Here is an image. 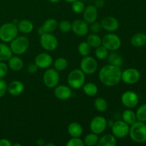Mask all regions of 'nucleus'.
Returning <instances> with one entry per match:
<instances>
[{
	"label": "nucleus",
	"mask_w": 146,
	"mask_h": 146,
	"mask_svg": "<svg viewBox=\"0 0 146 146\" xmlns=\"http://www.w3.org/2000/svg\"><path fill=\"white\" fill-rule=\"evenodd\" d=\"M121 74L122 71L120 67L108 64L101 68L98 78L104 85L112 87L118 85L121 81Z\"/></svg>",
	"instance_id": "nucleus-1"
},
{
	"label": "nucleus",
	"mask_w": 146,
	"mask_h": 146,
	"mask_svg": "<svg viewBox=\"0 0 146 146\" xmlns=\"http://www.w3.org/2000/svg\"><path fill=\"white\" fill-rule=\"evenodd\" d=\"M129 134L133 141L138 143L146 142V124L142 121H135L131 125Z\"/></svg>",
	"instance_id": "nucleus-2"
},
{
	"label": "nucleus",
	"mask_w": 146,
	"mask_h": 146,
	"mask_svg": "<svg viewBox=\"0 0 146 146\" xmlns=\"http://www.w3.org/2000/svg\"><path fill=\"white\" fill-rule=\"evenodd\" d=\"M17 25L13 22L5 23L0 27V39L3 42H11L18 36Z\"/></svg>",
	"instance_id": "nucleus-3"
},
{
	"label": "nucleus",
	"mask_w": 146,
	"mask_h": 146,
	"mask_svg": "<svg viewBox=\"0 0 146 146\" xmlns=\"http://www.w3.org/2000/svg\"><path fill=\"white\" fill-rule=\"evenodd\" d=\"M68 84L73 89H79L82 88L86 81L85 74L81 69H74L68 76Z\"/></svg>",
	"instance_id": "nucleus-4"
},
{
	"label": "nucleus",
	"mask_w": 146,
	"mask_h": 146,
	"mask_svg": "<svg viewBox=\"0 0 146 146\" xmlns=\"http://www.w3.org/2000/svg\"><path fill=\"white\" fill-rule=\"evenodd\" d=\"M10 48L14 54L17 55L24 54L29 47V41L28 38L24 36H17L11 41Z\"/></svg>",
	"instance_id": "nucleus-5"
},
{
	"label": "nucleus",
	"mask_w": 146,
	"mask_h": 146,
	"mask_svg": "<svg viewBox=\"0 0 146 146\" xmlns=\"http://www.w3.org/2000/svg\"><path fill=\"white\" fill-rule=\"evenodd\" d=\"M102 45L108 51H115L121 47V40L116 34L113 33H108L103 37Z\"/></svg>",
	"instance_id": "nucleus-6"
},
{
	"label": "nucleus",
	"mask_w": 146,
	"mask_h": 146,
	"mask_svg": "<svg viewBox=\"0 0 146 146\" xmlns=\"http://www.w3.org/2000/svg\"><path fill=\"white\" fill-rule=\"evenodd\" d=\"M40 44L47 51H53L58 47V41L56 37L51 33H44L41 35Z\"/></svg>",
	"instance_id": "nucleus-7"
},
{
	"label": "nucleus",
	"mask_w": 146,
	"mask_h": 146,
	"mask_svg": "<svg viewBox=\"0 0 146 146\" xmlns=\"http://www.w3.org/2000/svg\"><path fill=\"white\" fill-rule=\"evenodd\" d=\"M60 75L55 68H48L43 75L44 85L49 88H54L59 83Z\"/></svg>",
	"instance_id": "nucleus-8"
},
{
	"label": "nucleus",
	"mask_w": 146,
	"mask_h": 146,
	"mask_svg": "<svg viewBox=\"0 0 146 146\" xmlns=\"http://www.w3.org/2000/svg\"><path fill=\"white\" fill-rule=\"evenodd\" d=\"M80 66L81 70L84 74L87 75H92L98 68V63L94 57L86 56H84L83 59L81 60Z\"/></svg>",
	"instance_id": "nucleus-9"
},
{
	"label": "nucleus",
	"mask_w": 146,
	"mask_h": 146,
	"mask_svg": "<svg viewBox=\"0 0 146 146\" xmlns=\"http://www.w3.org/2000/svg\"><path fill=\"white\" fill-rule=\"evenodd\" d=\"M130 126L128 123L122 121H117L111 126L112 133L115 138H123L129 134Z\"/></svg>",
	"instance_id": "nucleus-10"
},
{
	"label": "nucleus",
	"mask_w": 146,
	"mask_h": 146,
	"mask_svg": "<svg viewBox=\"0 0 146 146\" xmlns=\"http://www.w3.org/2000/svg\"><path fill=\"white\" fill-rule=\"evenodd\" d=\"M108 125L107 120L101 115L95 116L90 123V129L91 132L99 135L106 131Z\"/></svg>",
	"instance_id": "nucleus-11"
},
{
	"label": "nucleus",
	"mask_w": 146,
	"mask_h": 146,
	"mask_svg": "<svg viewBox=\"0 0 146 146\" xmlns=\"http://www.w3.org/2000/svg\"><path fill=\"white\" fill-rule=\"evenodd\" d=\"M141 78V74L136 68H130L124 70L121 74V81L125 84L132 85L138 82Z\"/></svg>",
	"instance_id": "nucleus-12"
},
{
	"label": "nucleus",
	"mask_w": 146,
	"mask_h": 146,
	"mask_svg": "<svg viewBox=\"0 0 146 146\" xmlns=\"http://www.w3.org/2000/svg\"><path fill=\"white\" fill-rule=\"evenodd\" d=\"M121 102L123 105L128 108H133L139 103L138 94L132 91H127L121 96Z\"/></svg>",
	"instance_id": "nucleus-13"
},
{
	"label": "nucleus",
	"mask_w": 146,
	"mask_h": 146,
	"mask_svg": "<svg viewBox=\"0 0 146 146\" xmlns=\"http://www.w3.org/2000/svg\"><path fill=\"white\" fill-rule=\"evenodd\" d=\"M71 30L76 35L84 36L86 35L89 31L88 24L84 20L76 19L71 23Z\"/></svg>",
	"instance_id": "nucleus-14"
},
{
	"label": "nucleus",
	"mask_w": 146,
	"mask_h": 146,
	"mask_svg": "<svg viewBox=\"0 0 146 146\" xmlns=\"http://www.w3.org/2000/svg\"><path fill=\"white\" fill-rule=\"evenodd\" d=\"M35 63L38 68H48L53 64V58L47 53H41L35 57Z\"/></svg>",
	"instance_id": "nucleus-15"
},
{
	"label": "nucleus",
	"mask_w": 146,
	"mask_h": 146,
	"mask_svg": "<svg viewBox=\"0 0 146 146\" xmlns=\"http://www.w3.org/2000/svg\"><path fill=\"white\" fill-rule=\"evenodd\" d=\"M83 18L88 24H92L96 21L98 18V9L95 5L89 4L85 7L83 11Z\"/></svg>",
	"instance_id": "nucleus-16"
},
{
	"label": "nucleus",
	"mask_w": 146,
	"mask_h": 146,
	"mask_svg": "<svg viewBox=\"0 0 146 146\" xmlns=\"http://www.w3.org/2000/svg\"><path fill=\"white\" fill-rule=\"evenodd\" d=\"M101 24L102 29L108 32L115 31L119 28V22H118V19H115V17H111V16L104 17L101 20Z\"/></svg>",
	"instance_id": "nucleus-17"
},
{
	"label": "nucleus",
	"mask_w": 146,
	"mask_h": 146,
	"mask_svg": "<svg viewBox=\"0 0 146 146\" xmlns=\"http://www.w3.org/2000/svg\"><path fill=\"white\" fill-rule=\"evenodd\" d=\"M54 94L58 99L65 101L69 99L72 96V90L71 87L66 85H57L54 88Z\"/></svg>",
	"instance_id": "nucleus-18"
},
{
	"label": "nucleus",
	"mask_w": 146,
	"mask_h": 146,
	"mask_svg": "<svg viewBox=\"0 0 146 146\" xmlns=\"http://www.w3.org/2000/svg\"><path fill=\"white\" fill-rule=\"evenodd\" d=\"M24 90V85L21 81H14L7 86V91L13 96H18L21 95Z\"/></svg>",
	"instance_id": "nucleus-19"
},
{
	"label": "nucleus",
	"mask_w": 146,
	"mask_h": 146,
	"mask_svg": "<svg viewBox=\"0 0 146 146\" xmlns=\"http://www.w3.org/2000/svg\"><path fill=\"white\" fill-rule=\"evenodd\" d=\"M17 28L19 31L23 34H30L34 29V24L30 20L22 19L17 24Z\"/></svg>",
	"instance_id": "nucleus-20"
},
{
	"label": "nucleus",
	"mask_w": 146,
	"mask_h": 146,
	"mask_svg": "<svg viewBox=\"0 0 146 146\" xmlns=\"http://www.w3.org/2000/svg\"><path fill=\"white\" fill-rule=\"evenodd\" d=\"M117 145L116 138L113 134H106L99 138L98 146H115Z\"/></svg>",
	"instance_id": "nucleus-21"
},
{
	"label": "nucleus",
	"mask_w": 146,
	"mask_h": 146,
	"mask_svg": "<svg viewBox=\"0 0 146 146\" xmlns=\"http://www.w3.org/2000/svg\"><path fill=\"white\" fill-rule=\"evenodd\" d=\"M8 66L14 71H19L24 67L23 60L19 56H11L8 60Z\"/></svg>",
	"instance_id": "nucleus-22"
},
{
	"label": "nucleus",
	"mask_w": 146,
	"mask_h": 146,
	"mask_svg": "<svg viewBox=\"0 0 146 146\" xmlns=\"http://www.w3.org/2000/svg\"><path fill=\"white\" fill-rule=\"evenodd\" d=\"M131 43L133 46H143L146 44V34L141 32L136 33L131 37Z\"/></svg>",
	"instance_id": "nucleus-23"
},
{
	"label": "nucleus",
	"mask_w": 146,
	"mask_h": 146,
	"mask_svg": "<svg viewBox=\"0 0 146 146\" xmlns=\"http://www.w3.org/2000/svg\"><path fill=\"white\" fill-rule=\"evenodd\" d=\"M58 21L55 19H48L41 27L44 33H52L58 28Z\"/></svg>",
	"instance_id": "nucleus-24"
},
{
	"label": "nucleus",
	"mask_w": 146,
	"mask_h": 146,
	"mask_svg": "<svg viewBox=\"0 0 146 146\" xmlns=\"http://www.w3.org/2000/svg\"><path fill=\"white\" fill-rule=\"evenodd\" d=\"M68 132L71 137H81L83 134V128L78 122H72L68 125Z\"/></svg>",
	"instance_id": "nucleus-25"
},
{
	"label": "nucleus",
	"mask_w": 146,
	"mask_h": 146,
	"mask_svg": "<svg viewBox=\"0 0 146 146\" xmlns=\"http://www.w3.org/2000/svg\"><path fill=\"white\" fill-rule=\"evenodd\" d=\"M12 51L7 44L0 43V61H8L12 56Z\"/></svg>",
	"instance_id": "nucleus-26"
},
{
	"label": "nucleus",
	"mask_w": 146,
	"mask_h": 146,
	"mask_svg": "<svg viewBox=\"0 0 146 146\" xmlns=\"http://www.w3.org/2000/svg\"><path fill=\"white\" fill-rule=\"evenodd\" d=\"M108 61L109 64L115 66L121 67L123 64V58L119 54L115 51H112L111 54H108Z\"/></svg>",
	"instance_id": "nucleus-27"
},
{
	"label": "nucleus",
	"mask_w": 146,
	"mask_h": 146,
	"mask_svg": "<svg viewBox=\"0 0 146 146\" xmlns=\"http://www.w3.org/2000/svg\"><path fill=\"white\" fill-rule=\"evenodd\" d=\"M122 119L129 125H132L135 121H137L136 114L134 111L131 110V108H129L123 111L122 113Z\"/></svg>",
	"instance_id": "nucleus-28"
},
{
	"label": "nucleus",
	"mask_w": 146,
	"mask_h": 146,
	"mask_svg": "<svg viewBox=\"0 0 146 146\" xmlns=\"http://www.w3.org/2000/svg\"><path fill=\"white\" fill-rule=\"evenodd\" d=\"M87 42L93 48H97L102 45V38L98 34L91 33L87 37Z\"/></svg>",
	"instance_id": "nucleus-29"
},
{
	"label": "nucleus",
	"mask_w": 146,
	"mask_h": 146,
	"mask_svg": "<svg viewBox=\"0 0 146 146\" xmlns=\"http://www.w3.org/2000/svg\"><path fill=\"white\" fill-rule=\"evenodd\" d=\"M82 88L86 95L90 97L95 96L98 91V86L94 83H87L83 86Z\"/></svg>",
	"instance_id": "nucleus-30"
},
{
	"label": "nucleus",
	"mask_w": 146,
	"mask_h": 146,
	"mask_svg": "<svg viewBox=\"0 0 146 146\" xmlns=\"http://www.w3.org/2000/svg\"><path fill=\"white\" fill-rule=\"evenodd\" d=\"M98 140H99V138L98 135L94 133H91L86 135L84 141V145L87 146H94L98 144Z\"/></svg>",
	"instance_id": "nucleus-31"
},
{
	"label": "nucleus",
	"mask_w": 146,
	"mask_h": 146,
	"mask_svg": "<svg viewBox=\"0 0 146 146\" xmlns=\"http://www.w3.org/2000/svg\"><path fill=\"white\" fill-rule=\"evenodd\" d=\"M94 107L99 112H104L108 108V102L104 98H97L94 101Z\"/></svg>",
	"instance_id": "nucleus-32"
},
{
	"label": "nucleus",
	"mask_w": 146,
	"mask_h": 146,
	"mask_svg": "<svg viewBox=\"0 0 146 146\" xmlns=\"http://www.w3.org/2000/svg\"><path fill=\"white\" fill-rule=\"evenodd\" d=\"M68 66V61L65 58L60 57L54 62V68L58 71H64Z\"/></svg>",
	"instance_id": "nucleus-33"
},
{
	"label": "nucleus",
	"mask_w": 146,
	"mask_h": 146,
	"mask_svg": "<svg viewBox=\"0 0 146 146\" xmlns=\"http://www.w3.org/2000/svg\"><path fill=\"white\" fill-rule=\"evenodd\" d=\"M78 51L82 56H88V54L91 52V46L88 44L87 41H82L78 45Z\"/></svg>",
	"instance_id": "nucleus-34"
},
{
	"label": "nucleus",
	"mask_w": 146,
	"mask_h": 146,
	"mask_svg": "<svg viewBox=\"0 0 146 146\" xmlns=\"http://www.w3.org/2000/svg\"><path fill=\"white\" fill-rule=\"evenodd\" d=\"M95 54L96 57L98 60H104L108 57V50L106 47H104L103 45H101L100 46L96 48Z\"/></svg>",
	"instance_id": "nucleus-35"
},
{
	"label": "nucleus",
	"mask_w": 146,
	"mask_h": 146,
	"mask_svg": "<svg viewBox=\"0 0 146 146\" xmlns=\"http://www.w3.org/2000/svg\"><path fill=\"white\" fill-rule=\"evenodd\" d=\"M137 120L142 122L146 121V104L141 105L137 110L136 113Z\"/></svg>",
	"instance_id": "nucleus-36"
},
{
	"label": "nucleus",
	"mask_w": 146,
	"mask_h": 146,
	"mask_svg": "<svg viewBox=\"0 0 146 146\" xmlns=\"http://www.w3.org/2000/svg\"><path fill=\"white\" fill-rule=\"evenodd\" d=\"M71 8H72L74 12L76 13V14H81V13H83L84 9H85V4L83 1L76 0L72 3Z\"/></svg>",
	"instance_id": "nucleus-37"
},
{
	"label": "nucleus",
	"mask_w": 146,
	"mask_h": 146,
	"mask_svg": "<svg viewBox=\"0 0 146 146\" xmlns=\"http://www.w3.org/2000/svg\"><path fill=\"white\" fill-rule=\"evenodd\" d=\"M58 28L63 33H68L71 30V23L68 20H63L58 23Z\"/></svg>",
	"instance_id": "nucleus-38"
},
{
	"label": "nucleus",
	"mask_w": 146,
	"mask_h": 146,
	"mask_svg": "<svg viewBox=\"0 0 146 146\" xmlns=\"http://www.w3.org/2000/svg\"><path fill=\"white\" fill-rule=\"evenodd\" d=\"M67 146H83L84 145V141L80 137H71V139L66 143Z\"/></svg>",
	"instance_id": "nucleus-39"
},
{
	"label": "nucleus",
	"mask_w": 146,
	"mask_h": 146,
	"mask_svg": "<svg viewBox=\"0 0 146 146\" xmlns=\"http://www.w3.org/2000/svg\"><path fill=\"white\" fill-rule=\"evenodd\" d=\"M9 71V66L4 62L0 61V78H3L6 76Z\"/></svg>",
	"instance_id": "nucleus-40"
},
{
	"label": "nucleus",
	"mask_w": 146,
	"mask_h": 146,
	"mask_svg": "<svg viewBox=\"0 0 146 146\" xmlns=\"http://www.w3.org/2000/svg\"><path fill=\"white\" fill-rule=\"evenodd\" d=\"M90 29H91V32L92 33H94V34H98V33L101 31V29H102V27H101V23L97 22V21H94V23L91 24Z\"/></svg>",
	"instance_id": "nucleus-41"
},
{
	"label": "nucleus",
	"mask_w": 146,
	"mask_h": 146,
	"mask_svg": "<svg viewBox=\"0 0 146 146\" xmlns=\"http://www.w3.org/2000/svg\"><path fill=\"white\" fill-rule=\"evenodd\" d=\"M7 91V84L3 78H0V98L4 96Z\"/></svg>",
	"instance_id": "nucleus-42"
},
{
	"label": "nucleus",
	"mask_w": 146,
	"mask_h": 146,
	"mask_svg": "<svg viewBox=\"0 0 146 146\" xmlns=\"http://www.w3.org/2000/svg\"><path fill=\"white\" fill-rule=\"evenodd\" d=\"M38 66H36V64L34 63V64H29L28 67H27V70H28V72L31 74H34L35 73H36L37 70H38Z\"/></svg>",
	"instance_id": "nucleus-43"
},
{
	"label": "nucleus",
	"mask_w": 146,
	"mask_h": 146,
	"mask_svg": "<svg viewBox=\"0 0 146 146\" xmlns=\"http://www.w3.org/2000/svg\"><path fill=\"white\" fill-rule=\"evenodd\" d=\"M12 144L7 138H1L0 139V146H11Z\"/></svg>",
	"instance_id": "nucleus-44"
},
{
	"label": "nucleus",
	"mask_w": 146,
	"mask_h": 146,
	"mask_svg": "<svg viewBox=\"0 0 146 146\" xmlns=\"http://www.w3.org/2000/svg\"><path fill=\"white\" fill-rule=\"evenodd\" d=\"M105 4L104 0H95V6L97 8H101Z\"/></svg>",
	"instance_id": "nucleus-45"
},
{
	"label": "nucleus",
	"mask_w": 146,
	"mask_h": 146,
	"mask_svg": "<svg viewBox=\"0 0 146 146\" xmlns=\"http://www.w3.org/2000/svg\"><path fill=\"white\" fill-rule=\"evenodd\" d=\"M36 144L38 145H44V141L42 139H39L37 141Z\"/></svg>",
	"instance_id": "nucleus-46"
},
{
	"label": "nucleus",
	"mask_w": 146,
	"mask_h": 146,
	"mask_svg": "<svg viewBox=\"0 0 146 146\" xmlns=\"http://www.w3.org/2000/svg\"><path fill=\"white\" fill-rule=\"evenodd\" d=\"M48 1H51V3H58L59 2L60 0H48Z\"/></svg>",
	"instance_id": "nucleus-47"
},
{
	"label": "nucleus",
	"mask_w": 146,
	"mask_h": 146,
	"mask_svg": "<svg viewBox=\"0 0 146 146\" xmlns=\"http://www.w3.org/2000/svg\"><path fill=\"white\" fill-rule=\"evenodd\" d=\"M84 2H87V3H89V2H92L93 1H94V0H82Z\"/></svg>",
	"instance_id": "nucleus-48"
},
{
	"label": "nucleus",
	"mask_w": 146,
	"mask_h": 146,
	"mask_svg": "<svg viewBox=\"0 0 146 146\" xmlns=\"http://www.w3.org/2000/svg\"><path fill=\"white\" fill-rule=\"evenodd\" d=\"M64 1H66V2H68V3H73L74 1H76V0H64Z\"/></svg>",
	"instance_id": "nucleus-49"
},
{
	"label": "nucleus",
	"mask_w": 146,
	"mask_h": 146,
	"mask_svg": "<svg viewBox=\"0 0 146 146\" xmlns=\"http://www.w3.org/2000/svg\"><path fill=\"white\" fill-rule=\"evenodd\" d=\"M14 146H16V145H18V146H21V145L20 143H15V144H14V145H13Z\"/></svg>",
	"instance_id": "nucleus-50"
},
{
	"label": "nucleus",
	"mask_w": 146,
	"mask_h": 146,
	"mask_svg": "<svg viewBox=\"0 0 146 146\" xmlns=\"http://www.w3.org/2000/svg\"><path fill=\"white\" fill-rule=\"evenodd\" d=\"M46 145H47V146H48V145H53V146H54V144H51V143H48V144H46Z\"/></svg>",
	"instance_id": "nucleus-51"
}]
</instances>
